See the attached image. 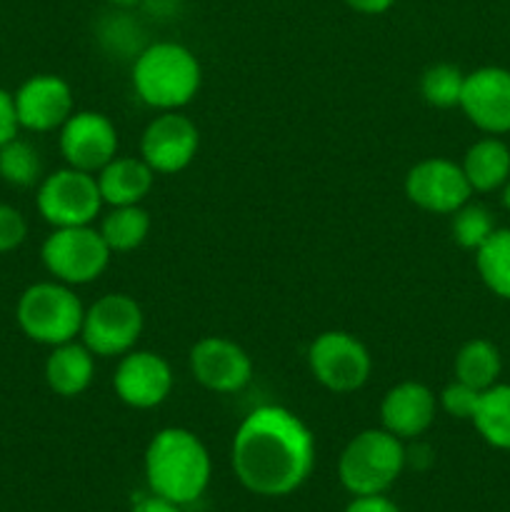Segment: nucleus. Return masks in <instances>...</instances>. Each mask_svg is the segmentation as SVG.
I'll list each match as a JSON object with an SVG mask.
<instances>
[{
  "label": "nucleus",
  "mask_w": 510,
  "mask_h": 512,
  "mask_svg": "<svg viewBox=\"0 0 510 512\" xmlns=\"http://www.w3.org/2000/svg\"><path fill=\"white\" fill-rule=\"evenodd\" d=\"M233 473L248 493L285 498L305 485L315 468V435L303 418L280 405L250 410L233 438Z\"/></svg>",
  "instance_id": "nucleus-1"
},
{
  "label": "nucleus",
  "mask_w": 510,
  "mask_h": 512,
  "mask_svg": "<svg viewBox=\"0 0 510 512\" xmlns=\"http://www.w3.org/2000/svg\"><path fill=\"white\" fill-rule=\"evenodd\" d=\"M145 483L170 503L193 505L205 495L213 463L203 440L185 428H163L145 448Z\"/></svg>",
  "instance_id": "nucleus-2"
},
{
  "label": "nucleus",
  "mask_w": 510,
  "mask_h": 512,
  "mask_svg": "<svg viewBox=\"0 0 510 512\" xmlns=\"http://www.w3.org/2000/svg\"><path fill=\"white\" fill-rule=\"evenodd\" d=\"M203 70L193 50L180 43H153L133 63V88L150 108L180 110L198 95Z\"/></svg>",
  "instance_id": "nucleus-3"
},
{
  "label": "nucleus",
  "mask_w": 510,
  "mask_h": 512,
  "mask_svg": "<svg viewBox=\"0 0 510 512\" xmlns=\"http://www.w3.org/2000/svg\"><path fill=\"white\" fill-rule=\"evenodd\" d=\"M408 453L403 440L385 428H368L355 435L338 460L340 485L350 495L388 493L403 475Z\"/></svg>",
  "instance_id": "nucleus-4"
},
{
  "label": "nucleus",
  "mask_w": 510,
  "mask_h": 512,
  "mask_svg": "<svg viewBox=\"0 0 510 512\" xmlns=\"http://www.w3.org/2000/svg\"><path fill=\"white\" fill-rule=\"evenodd\" d=\"M83 315L85 308L80 298L70 285L60 280L30 285L20 293L18 305H15V320L25 338L48 345V348L78 338L83 328Z\"/></svg>",
  "instance_id": "nucleus-5"
},
{
  "label": "nucleus",
  "mask_w": 510,
  "mask_h": 512,
  "mask_svg": "<svg viewBox=\"0 0 510 512\" xmlns=\"http://www.w3.org/2000/svg\"><path fill=\"white\" fill-rule=\"evenodd\" d=\"M110 248L100 230L93 225L53 228L40 248L45 270L65 285H88L105 273L110 263Z\"/></svg>",
  "instance_id": "nucleus-6"
},
{
  "label": "nucleus",
  "mask_w": 510,
  "mask_h": 512,
  "mask_svg": "<svg viewBox=\"0 0 510 512\" xmlns=\"http://www.w3.org/2000/svg\"><path fill=\"white\" fill-rule=\"evenodd\" d=\"M98 178L78 168L55 170L45 175L38 183L35 208L40 218L53 228H75V225H90L103 208Z\"/></svg>",
  "instance_id": "nucleus-7"
},
{
  "label": "nucleus",
  "mask_w": 510,
  "mask_h": 512,
  "mask_svg": "<svg viewBox=\"0 0 510 512\" xmlns=\"http://www.w3.org/2000/svg\"><path fill=\"white\" fill-rule=\"evenodd\" d=\"M143 325V308L130 295L108 293L85 310L80 338L95 358H120L135 348Z\"/></svg>",
  "instance_id": "nucleus-8"
},
{
  "label": "nucleus",
  "mask_w": 510,
  "mask_h": 512,
  "mask_svg": "<svg viewBox=\"0 0 510 512\" xmlns=\"http://www.w3.org/2000/svg\"><path fill=\"white\" fill-rule=\"evenodd\" d=\"M308 365L313 378L325 390L338 395L363 388L373 370L368 348L363 340L345 330H325L310 343Z\"/></svg>",
  "instance_id": "nucleus-9"
},
{
  "label": "nucleus",
  "mask_w": 510,
  "mask_h": 512,
  "mask_svg": "<svg viewBox=\"0 0 510 512\" xmlns=\"http://www.w3.org/2000/svg\"><path fill=\"white\" fill-rule=\"evenodd\" d=\"M405 195L420 210L453 215L473 195L463 165L448 158H428L415 163L405 175Z\"/></svg>",
  "instance_id": "nucleus-10"
},
{
  "label": "nucleus",
  "mask_w": 510,
  "mask_h": 512,
  "mask_svg": "<svg viewBox=\"0 0 510 512\" xmlns=\"http://www.w3.org/2000/svg\"><path fill=\"white\" fill-rule=\"evenodd\" d=\"M198 145V125L178 110H165L143 130L140 158L155 170V175H175L193 163Z\"/></svg>",
  "instance_id": "nucleus-11"
},
{
  "label": "nucleus",
  "mask_w": 510,
  "mask_h": 512,
  "mask_svg": "<svg viewBox=\"0 0 510 512\" xmlns=\"http://www.w3.org/2000/svg\"><path fill=\"white\" fill-rule=\"evenodd\" d=\"M60 153L70 168L95 175L118 155L113 120L95 110H75L60 128Z\"/></svg>",
  "instance_id": "nucleus-12"
},
{
  "label": "nucleus",
  "mask_w": 510,
  "mask_h": 512,
  "mask_svg": "<svg viewBox=\"0 0 510 512\" xmlns=\"http://www.w3.org/2000/svg\"><path fill=\"white\" fill-rule=\"evenodd\" d=\"M113 388L120 403L135 410H150L165 403L173 390V370L163 355L153 350H130L120 355L113 375Z\"/></svg>",
  "instance_id": "nucleus-13"
},
{
  "label": "nucleus",
  "mask_w": 510,
  "mask_h": 512,
  "mask_svg": "<svg viewBox=\"0 0 510 512\" xmlns=\"http://www.w3.org/2000/svg\"><path fill=\"white\" fill-rule=\"evenodd\" d=\"M190 373L205 390L233 395L253 378V360L235 340L208 335L190 348Z\"/></svg>",
  "instance_id": "nucleus-14"
},
{
  "label": "nucleus",
  "mask_w": 510,
  "mask_h": 512,
  "mask_svg": "<svg viewBox=\"0 0 510 512\" xmlns=\"http://www.w3.org/2000/svg\"><path fill=\"white\" fill-rule=\"evenodd\" d=\"M13 100L20 128L33 130V133L60 130L65 120L75 113L73 90L60 75L53 73L30 75L15 90Z\"/></svg>",
  "instance_id": "nucleus-15"
},
{
  "label": "nucleus",
  "mask_w": 510,
  "mask_h": 512,
  "mask_svg": "<svg viewBox=\"0 0 510 512\" xmlns=\"http://www.w3.org/2000/svg\"><path fill=\"white\" fill-rule=\"evenodd\" d=\"M458 108L483 133H510V70L485 65L465 75Z\"/></svg>",
  "instance_id": "nucleus-16"
},
{
  "label": "nucleus",
  "mask_w": 510,
  "mask_h": 512,
  "mask_svg": "<svg viewBox=\"0 0 510 512\" xmlns=\"http://www.w3.org/2000/svg\"><path fill=\"white\" fill-rule=\"evenodd\" d=\"M438 398L433 390L415 380H403L383 395L380 423L400 440H415L433 425Z\"/></svg>",
  "instance_id": "nucleus-17"
},
{
  "label": "nucleus",
  "mask_w": 510,
  "mask_h": 512,
  "mask_svg": "<svg viewBox=\"0 0 510 512\" xmlns=\"http://www.w3.org/2000/svg\"><path fill=\"white\" fill-rule=\"evenodd\" d=\"M98 188L103 203L115 205H140L153 190L155 170L143 158L133 155H115L105 168L98 170Z\"/></svg>",
  "instance_id": "nucleus-18"
},
{
  "label": "nucleus",
  "mask_w": 510,
  "mask_h": 512,
  "mask_svg": "<svg viewBox=\"0 0 510 512\" xmlns=\"http://www.w3.org/2000/svg\"><path fill=\"white\" fill-rule=\"evenodd\" d=\"M95 378V355L83 343L55 345L45 360V383L60 398H78Z\"/></svg>",
  "instance_id": "nucleus-19"
},
{
  "label": "nucleus",
  "mask_w": 510,
  "mask_h": 512,
  "mask_svg": "<svg viewBox=\"0 0 510 512\" xmlns=\"http://www.w3.org/2000/svg\"><path fill=\"white\" fill-rule=\"evenodd\" d=\"M460 165L473 193H493L510 180V148L490 135L470 145Z\"/></svg>",
  "instance_id": "nucleus-20"
},
{
  "label": "nucleus",
  "mask_w": 510,
  "mask_h": 512,
  "mask_svg": "<svg viewBox=\"0 0 510 512\" xmlns=\"http://www.w3.org/2000/svg\"><path fill=\"white\" fill-rule=\"evenodd\" d=\"M500 370H503L500 350L485 338L468 340L455 355V380L480 390V393L498 383Z\"/></svg>",
  "instance_id": "nucleus-21"
},
{
  "label": "nucleus",
  "mask_w": 510,
  "mask_h": 512,
  "mask_svg": "<svg viewBox=\"0 0 510 512\" xmlns=\"http://www.w3.org/2000/svg\"><path fill=\"white\" fill-rule=\"evenodd\" d=\"M100 235L110 253H130L140 248L150 233V213L143 205H115L100 220Z\"/></svg>",
  "instance_id": "nucleus-22"
},
{
  "label": "nucleus",
  "mask_w": 510,
  "mask_h": 512,
  "mask_svg": "<svg viewBox=\"0 0 510 512\" xmlns=\"http://www.w3.org/2000/svg\"><path fill=\"white\" fill-rule=\"evenodd\" d=\"M470 423L485 443L498 450H510V385L495 383L493 388L483 390Z\"/></svg>",
  "instance_id": "nucleus-23"
},
{
  "label": "nucleus",
  "mask_w": 510,
  "mask_h": 512,
  "mask_svg": "<svg viewBox=\"0 0 510 512\" xmlns=\"http://www.w3.org/2000/svg\"><path fill=\"white\" fill-rule=\"evenodd\" d=\"M475 268L490 293L510 300V228H495L475 250Z\"/></svg>",
  "instance_id": "nucleus-24"
},
{
  "label": "nucleus",
  "mask_w": 510,
  "mask_h": 512,
  "mask_svg": "<svg viewBox=\"0 0 510 512\" xmlns=\"http://www.w3.org/2000/svg\"><path fill=\"white\" fill-rule=\"evenodd\" d=\"M0 178L15 188H33L43 175V158H40L38 148L28 140H20L15 135L13 140L0 148Z\"/></svg>",
  "instance_id": "nucleus-25"
},
{
  "label": "nucleus",
  "mask_w": 510,
  "mask_h": 512,
  "mask_svg": "<svg viewBox=\"0 0 510 512\" xmlns=\"http://www.w3.org/2000/svg\"><path fill=\"white\" fill-rule=\"evenodd\" d=\"M465 73L453 63H435L420 78V95L433 108H455L463 95Z\"/></svg>",
  "instance_id": "nucleus-26"
},
{
  "label": "nucleus",
  "mask_w": 510,
  "mask_h": 512,
  "mask_svg": "<svg viewBox=\"0 0 510 512\" xmlns=\"http://www.w3.org/2000/svg\"><path fill=\"white\" fill-rule=\"evenodd\" d=\"M453 240L465 250H478L495 233V218L485 205L465 203L453 213Z\"/></svg>",
  "instance_id": "nucleus-27"
},
{
  "label": "nucleus",
  "mask_w": 510,
  "mask_h": 512,
  "mask_svg": "<svg viewBox=\"0 0 510 512\" xmlns=\"http://www.w3.org/2000/svg\"><path fill=\"white\" fill-rule=\"evenodd\" d=\"M438 403L450 418L473 420L475 410H478V403H480V390L470 388V385L460 383V380H453V383L443 388Z\"/></svg>",
  "instance_id": "nucleus-28"
},
{
  "label": "nucleus",
  "mask_w": 510,
  "mask_h": 512,
  "mask_svg": "<svg viewBox=\"0 0 510 512\" xmlns=\"http://www.w3.org/2000/svg\"><path fill=\"white\" fill-rule=\"evenodd\" d=\"M28 238V220L18 208L0 203V255L20 248Z\"/></svg>",
  "instance_id": "nucleus-29"
},
{
  "label": "nucleus",
  "mask_w": 510,
  "mask_h": 512,
  "mask_svg": "<svg viewBox=\"0 0 510 512\" xmlns=\"http://www.w3.org/2000/svg\"><path fill=\"white\" fill-rule=\"evenodd\" d=\"M18 130H20V123H18V113H15L13 93L0 88V148H3L8 140H13L15 135H18Z\"/></svg>",
  "instance_id": "nucleus-30"
},
{
  "label": "nucleus",
  "mask_w": 510,
  "mask_h": 512,
  "mask_svg": "<svg viewBox=\"0 0 510 512\" xmlns=\"http://www.w3.org/2000/svg\"><path fill=\"white\" fill-rule=\"evenodd\" d=\"M343 512H403L385 493L380 495H353Z\"/></svg>",
  "instance_id": "nucleus-31"
},
{
  "label": "nucleus",
  "mask_w": 510,
  "mask_h": 512,
  "mask_svg": "<svg viewBox=\"0 0 510 512\" xmlns=\"http://www.w3.org/2000/svg\"><path fill=\"white\" fill-rule=\"evenodd\" d=\"M130 512H183V508L175 503H170V500L160 498V495L150 493V495H145V498L135 500L133 510Z\"/></svg>",
  "instance_id": "nucleus-32"
},
{
  "label": "nucleus",
  "mask_w": 510,
  "mask_h": 512,
  "mask_svg": "<svg viewBox=\"0 0 510 512\" xmlns=\"http://www.w3.org/2000/svg\"><path fill=\"white\" fill-rule=\"evenodd\" d=\"M355 13L363 15H380L395 5V0H345Z\"/></svg>",
  "instance_id": "nucleus-33"
},
{
  "label": "nucleus",
  "mask_w": 510,
  "mask_h": 512,
  "mask_svg": "<svg viewBox=\"0 0 510 512\" xmlns=\"http://www.w3.org/2000/svg\"><path fill=\"white\" fill-rule=\"evenodd\" d=\"M500 190H503V195H500V200H503V208L510 210V180Z\"/></svg>",
  "instance_id": "nucleus-34"
},
{
  "label": "nucleus",
  "mask_w": 510,
  "mask_h": 512,
  "mask_svg": "<svg viewBox=\"0 0 510 512\" xmlns=\"http://www.w3.org/2000/svg\"><path fill=\"white\" fill-rule=\"evenodd\" d=\"M110 3H115V5H123V8H128V5H135V3H140V0H110Z\"/></svg>",
  "instance_id": "nucleus-35"
}]
</instances>
